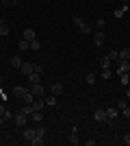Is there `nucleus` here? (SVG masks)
Returning a JSON list of instances; mask_svg holds the SVG:
<instances>
[{"mask_svg": "<svg viewBox=\"0 0 130 146\" xmlns=\"http://www.w3.org/2000/svg\"><path fill=\"white\" fill-rule=\"evenodd\" d=\"M63 90H65V87H63V83H61V81H54V83L50 85V92H52V96H61V94H63Z\"/></svg>", "mask_w": 130, "mask_h": 146, "instance_id": "1", "label": "nucleus"}, {"mask_svg": "<svg viewBox=\"0 0 130 146\" xmlns=\"http://www.w3.org/2000/svg\"><path fill=\"white\" fill-rule=\"evenodd\" d=\"M74 24L78 26V29H80L82 33H91V26L87 24V22H85V20H82V18H74Z\"/></svg>", "mask_w": 130, "mask_h": 146, "instance_id": "2", "label": "nucleus"}, {"mask_svg": "<svg viewBox=\"0 0 130 146\" xmlns=\"http://www.w3.org/2000/svg\"><path fill=\"white\" fill-rule=\"evenodd\" d=\"M13 122H15V124H18V127H26V122H28V116H24V113H22V111H20L18 116L13 118Z\"/></svg>", "mask_w": 130, "mask_h": 146, "instance_id": "3", "label": "nucleus"}, {"mask_svg": "<svg viewBox=\"0 0 130 146\" xmlns=\"http://www.w3.org/2000/svg\"><path fill=\"white\" fill-rule=\"evenodd\" d=\"M93 118L98 122H108V116H106V109H98L95 113H93Z\"/></svg>", "mask_w": 130, "mask_h": 146, "instance_id": "4", "label": "nucleus"}, {"mask_svg": "<svg viewBox=\"0 0 130 146\" xmlns=\"http://www.w3.org/2000/svg\"><path fill=\"white\" fill-rule=\"evenodd\" d=\"M28 83H31V85H37V83H41V74L33 70V72L28 74Z\"/></svg>", "mask_w": 130, "mask_h": 146, "instance_id": "5", "label": "nucleus"}, {"mask_svg": "<svg viewBox=\"0 0 130 146\" xmlns=\"http://www.w3.org/2000/svg\"><path fill=\"white\" fill-rule=\"evenodd\" d=\"M33 70H35V63H22V66H20V72L24 74V76H28Z\"/></svg>", "mask_w": 130, "mask_h": 146, "instance_id": "6", "label": "nucleus"}, {"mask_svg": "<svg viewBox=\"0 0 130 146\" xmlns=\"http://www.w3.org/2000/svg\"><path fill=\"white\" fill-rule=\"evenodd\" d=\"M22 37H24L26 42H33V39H37V33L33 29H24V33H22Z\"/></svg>", "mask_w": 130, "mask_h": 146, "instance_id": "7", "label": "nucleus"}, {"mask_svg": "<svg viewBox=\"0 0 130 146\" xmlns=\"http://www.w3.org/2000/svg\"><path fill=\"white\" fill-rule=\"evenodd\" d=\"M35 98H37V96H35L31 90H26V92H24V96H22V100H24L26 105H33V103H35Z\"/></svg>", "mask_w": 130, "mask_h": 146, "instance_id": "8", "label": "nucleus"}, {"mask_svg": "<svg viewBox=\"0 0 130 146\" xmlns=\"http://www.w3.org/2000/svg\"><path fill=\"white\" fill-rule=\"evenodd\" d=\"M24 140H28V142H33L35 140V137H37V131H35V129H24Z\"/></svg>", "mask_w": 130, "mask_h": 146, "instance_id": "9", "label": "nucleus"}, {"mask_svg": "<svg viewBox=\"0 0 130 146\" xmlns=\"http://www.w3.org/2000/svg\"><path fill=\"white\" fill-rule=\"evenodd\" d=\"M119 63V70L117 72L119 74H128V70H130V61H117Z\"/></svg>", "mask_w": 130, "mask_h": 146, "instance_id": "10", "label": "nucleus"}, {"mask_svg": "<svg viewBox=\"0 0 130 146\" xmlns=\"http://www.w3.org/2000/svg\"><path fill=\"white\" fill-rule=\"evenodd\" d=\"M93 44H95V46H102V44H104V33H102V31H98V33L93 35Z\"/></svg>", "mask_w": 130, "mask_h": 146, "instance_id": "11", "label": "nucleus"}, {"mask_svg": "<svg viewBox=\"0 0 130 146\" xmlns=\"http://www.w3.org/2000/svg\"><path fill=\"white\" fill-rule=\"evenodd\" d=\"M31 92H33V94H35V96H43V92H46V90H43V85H41V83H37V85H33L31 87Z\"/></svg>", "mask_w": 130, "mask_h": 146, "instance_id": "12", "label": "nucleus"}, {"mask_svg": "<svg viewBox=\"0 0 130 146\" xmlns=\"http://www.w3.org/2000/svg\"><path fill=\"white\" fill-rule=\"evenodd\" d=\"M7 35H9V24L0 18V37H7Z\"/></svg>", "mask_w": 130, "mask_h": 146, "instance_id": "13", "label": "nucleus"}, {"mask_svg": "<svg viewBox=\"0 0 130 146\" xmlns=\"http://www.w3.org/2000/svg\"><path fill=\"white\" fill-rule=\"evenodd\" d=\"M69 144H72V146H76V144H78V142H80V137H78V129H74V131H72V135H69Z\"/></svg>", "mask_w": 130, "mask_h": 146, "instance_id": "14", "label": "nucleus"}, {"mask_svg": "<svg viewBox=\"0 0 130 146\" xmlns=\"http://www.w3.org/2000/svg\"><path fill=\"white\" fill-rule=\"evenodd\" d=\"M119 61H130V48H122L119 50Z\"/></svg>", "mask_w": 130, "mask_h": 146, "instance_id": "15", "label": "nucleus"}, {"mask_svg": "<svg viewBox=\"0 0 130 146\" xmlns=\"http://www.w3.org/2000/svg\"><path fill=\"white\" fill-rule=\"evenodd\" d=\"M111 66V59H108V55H104V57H100V68L102 70H106V68Z\"/></svg>", "mask_w": 130, "mask_h": 146, "instance_id": "16", "label": "nucleus"}, {"mask_svg": "<svg viewBox=\"0 0 130 146\" xmlns=\"http://www.w3.org/2000/svg\"><path fill=\"white\" fill-rule=\"evenodd\" d=\"M24 92H26V87L15 85V87H13V96H15V98H22V96H24Z\"/></svg>", "mask_w": 130, "mask_h": 146, "instance_id": "17", "label": "nucleus"}, {"mask_svg": "<svg viewBox=\"0 0 130 146\" xmlns=\"http://www.w3.org/2000/svg\"><path fill=\"white\" fill-rule=\"evenodd\" d=\"M43 107H46V100H37V98H35V103H33V111H41Z\"/></svg>", "mask_w": 130, "mask_h": 146, "instance_id": "18", "label": "nucleus"}, {"mask_svg": "<svg viewBox=\"0 0 130 146\" xmlns=\"http://www.w3.org/2000/svg\"><path fill=\"white\" fill-rule=\"evenodd\" d=\"M18 48H20V52H26V50H31V42H26V39H22Z\"/></svg>", "mask_w": 130, "mask_h": 146, "instance_id": "19", "label": "nucleus"}, {"mask_svg": "<svg viewBox=\"0 0 130 146\" xmlns=\"http://www.w3.org/2000/svg\"><path fill=\"white\" fill-rule=\"evenodd\" d=\"M31 120L33 122H41L43 120V113H41V111H33V113H31Z\"/></svg>", "mask_w": 130, "mask_h": 146, "instance_id": "20", "label": "nucleus"}, {"mask_svg": "<svg viewBox=\"0 0 130 146\" xmlns=\"http://www.w3.org/2000/svg\"><path fill=\"white\" fill-rule=\"evenodd\" d=\"M22 63H24V61L20 59L18 55H15V57H11V66H13V68H18V70H20V66H22Z\"/></svg>", "mask_w": 130, "mask_h": 146, "instance_id": "21", "label": "nucleus"}, {"mask_svg": "<svg viewBox=\"0 0 130 146\" xmlns=\"http://www.w3.org/2000/svg\"><path fill=\"white\" fill-rule=\"evenodd\" d=\"M20 111H22L24 116H28V118H31V113H33V105H24V107H22Z\"/></svg>", "mask_w": 130, "mask_h": 146, "instance_id": "22", "label": "nucleus"}, {"mask_svg": "<svg viewBox=\"0 0 130 146\" xmlns=\"http://www.w3.org/2000/svg\"><path fill=\"white\" fill-rule=\"evenodd\" d=\"M85 81H87V85H93V83H95V74H93V72H89V74L85 76Z\"/></svg>", "mask_w": 130, "mask_h": 146, "instance_id": "23", "label": "nucleus"}, {"mask_svg": "<svg viewBox=\"0 0 130 146\" xmlns=\"http://www.w3.org/2000/svg\"><path fill=\"white\" fill-rule=\"evenodd\" d=\"M106 116H108V120H113V118H117V109H113V107H108V109H106Z\"/></svg>", "mask_w": 130, "mask_h": 146, "instance_id": "24", "label": "nucleus"}, {"mask_svg": "<svg viewBox=\"0 0 130 146\" xmlns=\"http://www.w3.org/2000/svg\"><path fill=\"white\" fill-rule=\"evenodd\" d=\"M108 59H111V61H119V50H113V52H108Z\"/></svg>", "mask_w": 130, "mask_h": 146, "instance_id": "25", "label": "nucleus"}, {"mask_svg": "<svg viewBox=\"0 0 130 146\" xmlns=\"http://www.w3.org/2000/svg\"><path fill=\"white\" fill-rule=\"evenodd\" d=\"M46 105H48V107H54V105H56V96H50V98H46Z\"/></svg>", "mask_w": 130, "mask_h": 146, "instance_id": "26", "label": "nucleus"}, {"mask_svg": "<svg viewBox=\"0 0 130 146\" xmlns=\"http://www.w3.org/2000/svg\"><path fill=\"white\" fill-rule=\"evenodd\" d=\"M39 48H41L39 39H33V42H31V50H39Z\"/></svg>", "mask_w": 130, "mask_h": 146, "instance_id": "27", "label": "nucleus"}, {"mask_svg": "<svg viewBox=\"0 0 130 146\" xmlns=\"http://www.w3.org/2000/svg\"><path fill=\"white\" fill-rule=\"evenodd\" d=\"M31 144H33V146H43V137H39V135H37V137H35Z\"/></svg>", "mask_w": 130, "mask_h": 146, "instance_id": "28", "label": "nucleus"}, {"mask_svg": "<svg viewBox=\"0 0 130 146\" xmlns=\"http://www.w3.org/2000/svg\"><path fill=\"white\" fill-rule=\"evenodd\" d=\"M95 29H98V31H102V29H104V20H102V18H98V20H95Z\"/></svg>", "mask_w": 130, "mask_h": 146, "instance_id": "29", "label": "nucleus"}, {"mask_svg": "<svg viewBox=\"0 0 130 146\" xmlns=\"http://www.w3.org/2000/svg\"><path fill=\"white\" fill-rule=\"evenodd\" d=\"M126 107H128V105H126V100H117V109H119V111H124Z\"/></svg>", "mask_w": 130, "mask_h": 146, "instance_id": "30", "label": "nucleus"}, {"mask_svg": "<svg viewBox=\"0 0 130 146\" xmlns=\"http://www.w3.org/2000/svg\"><path fill=\"white\" fill-rule=\"evenodd\" d=\"M35 131H37V135H39V137H43V135H46V129H43V127H37Z\"/></svg>", "mask_w": 130, "mask_h": 146, "instance_id": "31", "label": "nucleus"}, {"mask_svg": "<svg viewBox=\"0 0 130 146\" xmlns=\"http://www.w3.org/2000/svg\"><path fill=\"white\" fill-rule=\"evenodd\" d=\"M102 79H111V70H108V68L102 70Z\"/></svg>", "mask_w": 130, "mask_h": 146, "instance_id": "32", "label": "nucleus"}, {"mask_svg": "<svg viewBox=\"0 0 130 146\" xmlns=\"http://www.w3.org/2000/svg\"><path fill=\"white\" fill-rule=\"evenodd\" d=\"M128 81H130L128 74H122V85H128Z\"/></svg>", "mask_w": 130, "mask_h": 146, "instance_id": "33", "label": "nucleus"}, {"mask_svg": "<svg viewBox=\"0 0 130 146\" xmlns=\"http://www.w3.org/2000/svg\"><path fill=\"white\" fill-rule=\"evenodd\" d=\"M2 118H5V122H9V120H11L13 116H11V113H9V111H5V113H2Z\"/></svg>", "mask_w": 130, "mask_h": 146, "instance_id": "34", "label": "nucleus"}, {"mask_svg": "<svg viewBox=\"0 0 130 146\" xmlns=\"http://www.w3.org/2000/svg\"><path fill=\"white\" fill-rule=\"evenodd\" d=\"M35 72H39V74H43V68L39 66V63H35Z\"/></svg>", "mask_w": 130, "mask_h": 146, "instance_id": "35", "label": "nucleus"}, {"mask_svg": "<svg viewBox=\"0 0 130 146\" xmlns=\"http://www.w3.org/2000/svg\"><path fill=\"white\" fill-rule=\"evenodd\" d=\"M124 144H128V146H130V133H126V135H124Z\"/></svg>", "mask_w": 130, "mask_h": 146, "instance_id": "36", "label": "nucleus"}, {"mask_svg": "<svg viewBox=\"0 0 130 146\" xmlns=\"http://www.w3.org/2000/svg\"><path fill=\"white\" fill-rule=\"evenodd\" d=\"M124 116H126V118H128V120H130V109H128V107H126V109H124Z\"/></svg>", "mask_w": 130, "mask_h": 146, "instance_id": "37", "label": "nucleus"}, {"mask_svg": "<svg viewBox=\"0 0 130 146\" xmlns=\"http://www.w3.org/2000/svg\"><path fill=\"white\" fill-rule=\"evenodd\" d=\"M5 111H7V109H5V105H0V116H2V113H5Z\"/></svg>", "mask_w": 130, "mask_h": 146, "instance_id": "38", "label": "nucleus"}, {"mask_svg": "<svg viewBox=\"0 0 130 146\" xmlns=\"http://www.w3.org/2000/svg\"><path fill=\"white\" fill-rule=\"evenodd\" d=\"M2 124H5V118H2V116H0V127H2Z\"/></svg>", "mask_w": 130, "mask_h": 146, "instance_id": "39", "label": "nucleus"}, {"mask_svg": "<svg viewBox=\"0 0 130 146\" xmlns=\"http://www.w3.org/2000/svg\"><path fill=\"white\" fill-rule=\"evenodd\" d=\"M126 96H128V98H130V87H128V92H126Z\"/></svg>", "mask_w": 130, "mask_h": 146, "instance_id": "40", "label": "nucleus"}, {"mask_svg": "<svg viewBox=\"0 0 130 146\" xmlns=\"http://www.w3.org/2000/svg\"><path fill=\"white\" fill-rule=\"evenodd\" d=\"M122 2H130V0H122Z\"/></svg>", "mask_w": 130, "mask_h": 146, "instance_id": "41", "label": "nucleus"}, {"mask_svg": "<svg viewBox=\"0 0 130 146\" xmlns=\"http://www.w3.org/2000/svg\"><path fill=\"white\" fill-rule=\"evenodd\" d=\"M0 83H2V79H0Z\"/></svg>", "mask_w": 130, "mask_h": 146, "instance_id": "42", "label": "nucleus"}]
</instances>
